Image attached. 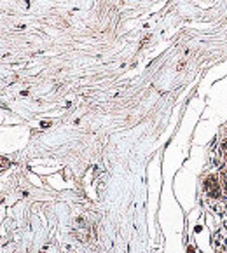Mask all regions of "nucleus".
Wrapping results in <instances>:
<instances>
[{"mask_svg":"<svg viewBox=\"0 0 227 253\" xmlns=\"http://www.w3.org/2000/svg\"><path fill=\"white\" fill-rule=\"evenodd\" d=\"M220 182H222V187H224V192L227 194V169H224L220 173Z\"/></svg>","mask_w":227,"mask_h":253,"instance_id":"nucleus-2","label":"nucleus"},{"mask_svg":"<svg viewBox=\"0 0 227 253\" xmlns=\"http://www.w3.org/2000/svg\"><path fill=\"white\" fill-rule=\"evenodd\" d=\"M203 190L212 199L222 198V182H220L217 173H210V175L205 176V180H203Z\"/></svg>","mask_w":227,"mask_h":253,"instance_id":"nucleus-1","label":"nucleus"},{"mask_svg":"<svg viewBox=\"0 0 227 253\" xmlns=\"http://www.w3.org/2000/svg\"><path fill=\"white\" fill-rule=\"evenodd\" d=\"M222 152H224V159H226V163H227V138L222 142Z\"/></svg>","mask_w":227,"mask_h":253,"instance_id":"nucleus-3","label":"nucleus"}]
</instances>
